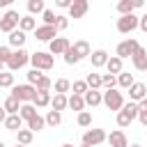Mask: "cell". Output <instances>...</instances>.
Segmentation results:
<instances>
[{
  "label": "cell",
  "instance_id": "obj_1",
  "mask_svg": "<svg viewBox=\"0 0 147 147\" xmlns=\"http://www.w3.org/2000/svg\"><path fill=\"white\" fill-rule=\"evenodd\" d=\"M30 62L34 69H41V71H51L53 69V53H46V51H37L30 55Z\"/></svg>",
  "mask_w": 147,
  "mask_h": 147
},
{
  "label": "cell",
  "instance_id": "obj_2",
  "mask_svg": "<svg viewBox=\"0 0 147 147\" xmlns=\"http://www.w3.org/2000/svg\"><path fill=\"white\" fill-rule=\"evenodd\" d=\"M34 94H37V87H34L32 83H25V85H11V96H16L21 103L32 101Z\"/></svg>",
  "mask_w": 147,
  "mask_h": 147
},
{
  "label": "cell",
  "instance_id": "obj_3",
  "mask_svg": "<svg viewBox=\"0 0 147 147\" xmlns=\"http://www.w3.org/2000/svg\"><path fill=\"white\" fill-rule=\"evenodd\" d=\"M30 62V53L25 51V48H16L14 53H11V57L7 60V69L9 71H18L21 67H25Z\"/></svg>",
  "mask_w": 147,
  "mask_h": 147
},
{
  "label": "cell",
  "instance_id": "obj_4",
  "mask_svg": "<svg viewBox=\"0 0 147 147\" xmlns=\"http://www.w3.org/2000/svg\"><path fill=\"white\" fill-rule=\"evenodd\" d=\"M103 103H106L108 110H122L124 96H122V92H117L115 87H108V90L103 92Z\"/></svg>",
  "mask_w": 147,
  "mask_h": 147
},
{
  "label": "cell",
  "instance_id": "obj_5",
  "mask_svg": "<svg viewBox=\"0 0 147 147\" xmlns=\"http://www.w3.org/2000/svg\"><path fill=\"white\" fill-rule=\"evenodd\" d=\"M138 23H140V16H136L133 11H131V14H122V16L117 18V30H119L122 34H129V32H133V30L138 28Z\"/></svg>",
  "mask_w": 147,
  "mask_h": 147
},
{
  "label": "cell",
  "instance_id": "obj_6",
  "mask_svg": "<svg viewBox=\"0 0 147 147\" xmlns=\"http://www.w3.org/2000/svg\"><path fill=\"white\" fill-rule=\"evenodd\" d=\"M18 21H21V16H18V11H14V9H9V11H5V16L0 18V30L9 34L11 30H16V28H18Z\"/></svg>",
  "mask_w": 147,
  "mask_h": 147
},
{
  "label": "cell",
  "instance_id": "obj_7",
  "mask_svg": "<svg viewBox=\"0 0 147 147\" xmlns=\"http://www.w3.org/2000/svg\"><path fill=\"white\" fill-rule=\"evenodd\" d=\"M106 138H108V136H106V131H103V129H87V131L83 133V142H85V145H90V147L101 145Z\"/></svg>",
  "mask_w": 147,
  "mask_h": 147
},
{
  "label": "cell",
  "instance_id": "obj_8",
  "mask_svg": "<svg viewBox=\"0 0 147 147\" xmlns=\"http://www.w3.org/2000/svg\"><path fill=\"white\" fill-rule=\"evenodd\" d=\"M138 48H140V44H138L136 39H124V41H119V44H117V51H115V53L124 60V57H131Z\"/></svg>",
  "mask_w": 147,
  "mask_h": 147
},
{
  "label": "cell",
  "instance_id": "obj_9",
  "mask_svg": "<svg viewBox=\"0 0 147 147\" xmlns=\"http://www.w3.org/2000/svg\"><path fill=\"white\" fill-rule=\"evenodd\" d=\"M69 46H71V44H69L67 37H55V39L48 41V53H53V55H64V51H67Z\"/></svg>",
  "mask_w": 147,
  "mask_h": 147
},
{
  "label": "cell",
  "instance_id": "obj_10",
  "mask_svg": "<svg viewBox=\"0 0 147 147\" xmlns=\"http://www.w3.org/2000/svg\"><path fill=\"white\" fill-rule=\"evenodd\" d=\"M34 37L39 39V41H51V39H55L57 37V28L55 25H41V28H34Z\"/></svg>",
  "mask_w": 147,
  "mask_h": 147
},
{
  "label": "cell",
  "instance_id": "obj_11",
  "mask_svg": "<svg viewBox=\"0 0 147 147\" xmlns=\"http://www.w3.org/2000/svg\"><path fill=\"white\" fill-rule=\"evenodd\" d=\"M131 60H133V67H136L138 71H147V51H145L142 46L131 55Z\"/></svg>",
  "mask_w": 147,
  "mask_h": 147
},
{
  "label": "cell",
  "instance_id": "obj_12",
  "mask_svg": "<svg viewBox=\"0 0 147 147\" xmlns=\"http://www.w3.org/2000/svg\"><path fill=\"white\" fill-rule=\"evenodd\" d=\"M106 140L110 142V147H129V140H126V136H124V131H122V129L110 131V136H108Z\"/></svg>",
  "mask_w": 147,
  "mask_h": 147
},
{
  "label": "cell",
  "instance_id": "obj_13",
  "mask_svg": "<svg viewBox=\"0 0 147 147\" xmlns=\"http://www.w3.org/2000/svg\"><path fill=\"white\" fill-rule=\"evenodd\" d=\"M108 57H110V55H108L103 48H99V51H92V53H90V60H92V67H94V69H101V67H106Z\"/></svg>",
  "mask_w": 147,
  "mask_h": 147
},
{
  "label": "cell",
  "instance_id": "obj_14",
  "mask_svg": "<svg viewBox=\"0 0 147 147\" xmlns=\"http://www.w3.org/2000/svg\"><path fill=\"white\" fill-rule=\"evenodd\" d=\"M129 96H131V101L145 99V96H147V85H145V83H133V85L129 87Z\"/></svg>",
  "mask_w": 147,
  "mask_h": 147
},
{
  "label": "cell",
  "instance_id": "obj_15",
  "mask_svg": "<svg viewBox=\"0 0 147 147\" xmlns=\"http://www.w3.org/2000/svg\"><path fill=\"white\" fill-rule=\"evenodd\" d=\"M83 96H85V106H92V108H94V106L103 103V94H101L99 90H94V87H90Z\"/></svg>",
  "mask_w": 147,
  "mask_h": 147
},
{
  "label": "cell",
  "instance_id": "obj_16",
  "mask_svg": "<svg viewBox=\"0 0 147 147\" xmlns=\"http://www.w3.org/2000/svg\"><path fill=\"white\" fill-rule=\"evenodd\" d=\"M7 39H9V46L23 48V44H25V39H28V37H25V32H23L21 28H16V30H11V32H9V37H7Z\"/></svg>",
  "mask_w": 147,
  "mask_h": 147
},
{
  "label": "cell",
  "instance_id": "obj_17",
  "mask_svg": "<svg viewBox=\"0 0 147 147\" xmlns=\"http://www.w3.org/2000/svg\"><path fill=\"white\" fill-rule=\"evenodd\" d=\"M71 48L76 51L78 60H83V57H90V53H92V48H90V44H87L85 39H78V41H74V44H71Z\"/></svg>",
  "mask_w": 147,
  "mask_h": 147
},
{
  "label": "cell",
  "instance_id": "obj_18",
  "mask_svg": "<svg viewBox=\"0 0 147 147\" xmlns=\"http://www.w3.org/2000/svg\"><path fill=\"white\" fill-rule=\"evenodd\" d=\"M51 92L48 90H37V94H34V99H32V103L37 106V108H46V106H51Z\"/></svg>",
  "mask_w": 147,
  "mask_h": 147
},
{
  "label": "cell",
  "instance_id": "obj_19",
  "mask_svg": "<svg viewBox=\"0 0 147 147\" xmlns=\"http://www.w3.org/2000/svg\"><path fill=\"white\" fill-rule=\"evenodd\" d=\"M87 9H90L87 2H71V7H69V16H71V18H83V16L87 14Z\"/></svg>",
  "mask_w": 147,
  "mask_h": 147
},
{
  "label": "cell",
  "instance_id": "obj_20",
  "mask_svg": "<svg viewBox=\"0 0 147 147\" xmlns=\"http://www.w3.org/2000/svg\"><path fill=\"white\" fill-rule=\"evenodd\" d=\"M67 106H69V99H67V94H62V92H55V96L51 99V108H53V110H60V113H62V110H64Z\"/></svg>",
  "mask_w": 147,
  "mask_h": 147
},
{
  "label": "cell",
  "instance_id": "obj_21",
  "mask_svg": "<svg viewBox=\"0 0 147 147\" xmlns=\"http://www.w3.org/2000/svg\"><path fill=\"white\" fill-rule=\"evenodd\" d=\"M23 117L18 115V113H14V115H7V119H5V126L9 129V131H18L21 126H23Z\"/></svg>",
  "mask_w": 147,
  "mask_h": 147
},
{
  "label": "cell",
  "instance_id": "obj_22",
  "mask_svg": "<svg viewBox=\"0 0 147 147\" xmlns=\"http://www.w3.org/2000/svg\"><path fill=\"white\" fill-rule=\"evenodd\" d=\"M106 69H108V74H119L122 71V57L119 55H113V57H108V62H106Z\"/></svg>",
  "mask_w": 147,
  "mask_h": 147
},
{
  "label": "cell",
  "instance_id": "obj_23",
  "mask_svg": "<svg viewBox=\"0 0 147 147\" xmlns=\"http://www.w3.org/2000/svg\"><path fill=\"white\" fill-rule=\"evenodd\" d=\"M18 115H21V117L28 122L30 117H34V115H37V106H34L32 101H28V103H21V110H18Z\"/></svg>",
  "mask_w": 147,
  "mask_h": 147
},
{
  "label": "cell",
  "instance_id": "obj_24",
  "mask_svg": "<svg viewBox=\"0 0 147 147\" xmlns=\"http://www.w3.org/2000/svg\"><path fill=\"white\" fill-rule=\"evenodd\" d=\"M44 126H46V117H41L39 113H37L34 117H30V119H28V129H30V131H34V133H37V131H41Z\"/></svg>",
  "mask_w": 147,
  "mask_h": 147
},
{
  "label": "cell",
  "instance_id": "obj_25",
  "mask_svg": "<svg viewBox=\"0 0 147 147\" xmlns=\"http://www.w3.org/2000/svg\"><path fill=\"white\" fill-rule=\"evenodd\" d=\"M2 106H5V110H7L9 115H14V113H18V110H21V101H18L16 96H11V94L5 99V103H2Z\"/></svg>",
  "mask_w": 147,
  "mask_h": 147
},
{
  "label": "cell",
  "instance_id": "obj_26",
  "mask_svg": "<svg viewBox=\"0 0 147 147\" xmlns=\"http://www.w3.org/2000/svg\"><path fill=\"white\" fill-rule=\"evenodd\" d=\"M32 138H34V131H30V129H18L16 131V142H21V145H30Z\"/></svg>",
  "mask_w": 147,
  "mask_h": 147
},
{
  "label": "cell",
  "instance_id": "obj_27",
  "mask_svg": "<svg viewBox=\"0 0 147 147\" xmlns=\"http://www.w3.org/2000/svg\"><path fill=\"white\" fill-rule=\"evenodd\" d=\"M69 108L80 113V110L85 108V96H83V94H71V96H69Z\"/></svg>",
  "mask_w": 147,
  "mask_h": 147
},
{
  "label": "cell",
  "instance_id": "obj_28",
  "mask_svg": "<svg viewBox=\"0 0 147 147\" xmlns=\"http://www.w3.org/2000/svg\"><path fill=\"white\" fill-rule=\"evenodd\" d=\"M18 28H21L23 32H30V30H34V28H37V21L32 18V14H30V16H21Z\"/></svg>",
  "mask_w": 147,
  "mask_h": 147
},
{
  "label": "cell",
  "instance_id": "obj_29",
  "mask_svg": "<svg viewBox=\"0 0 147 147\" xmlns=\"http://www.w3.org/2000/svg\"><path fill=\"white\" fill-rule=\"evenodd\" d=\"M117 83H119V87H126V90H129L136 80H133V74H129V71H119V74H117Z\"/></svg>",
  "mask_w": 147,
  "mask_h": 147
},
{
  "label": "cell",
  "instance_id": "obj_30",
  "mask_svg": "<svg viewBox=\"0 0 147 147\" xmlns=\"http://www.w3.org/2000/svg\"><path fill=\"white\" fill-rule=\"evenodd\" d=\"M138 119L142 126H147V96L138 101Z\"/></svg>",
  "mask_w": 147,
  "mask_h": 147
},
{
  "label": "cell",
  "instance_id": "obj_31",
  "mask_svg": "<svg viewBox=\"0 0 147 147\" xmlns=\"http://www.w3.org/2000/svg\"><path fill=\"white\" fill-rule=\"evenodd\" d=\"M62 122V113L60 110H48V115H46V124L48 126H57Z\"/></svg>",
  "mask_w": 147,
  "mask_h": 147
},
{
  "label": "cell",
  "instance_id": "obj_32",
  "mask_svg": "<svg viewBox=\"0 0 147 147\" xmlns=\"http://www.w3.org/2000/svg\"><path fill=\"white\" fill-rule=\"evenodd\" d=\"M133 9H136L133 0H119V2H117V11H119V16H122V14H131Z\"/></svg>",
  "mask_w": 147,
  "mask_h": 147
},
{
  "label": "cell",
  "instance_id": "obj_33",
  "mask_svg": "<svg viewBox=\"0 0 147 147\" xmlns=\"http://www.w3.org/2000/svg\"><path fill=\"white\" fill-rule=\"evenodd\" d=\"M46 7H44V0H28V11L34 16V14H41Z\"/></svg>",
  "mask_w": 147,
  "mask_h": 147
},
{
  "label": "cell",
  "instance_id": "obj_34",
  "mask_svg": "<svg viewBox=\"0 0 147 147\" xmlns=\"http://www.w3.org/2000/svg\"><path fill=\"white\" fill-rule=\"evenodd\" d=\"M131 122H133V117H131L129 113H124V110H117V126L126 129V126H129Z\"/></svg>",
  "mask_w": 147,
  "mask_h": 147
},
{
  "label": "cell",
  "instance_id": "obj_35",
  "mask_svg": "<svg viewBox=\"0 0 147 147\" xmlns=\"http://www.w3.org/2000/svg\"><path fill=\"white\" fill-rule=\"evenodd\" d=\"M14 85V74L11 71H0V87H11Z\"/></svg>",
  "mask_w": 147,
  "mask_h": 147
},
{
  "label": "cell",
  "instance_id": "obj_36",
  "mask_svg": "<svg viewBox=\"0 0 147 147\" xmlns=\"http://www.w3.org/2000/svg\"><path fill=\"white\" fill-rule=\"evenodd\" d=\"M115 83H117V76L115 74H103L101 76V87H115Z\"/></svg>",
  "mask_w": 147,
  "mask_h": 147
},
{
  "label": "cell",
  "instance_id": "obj_37",
  "mask_svg": "<svg viewBox=\"0 0 147 147\" xmlns=\"http://www.w3.org/2000/svg\"><path fill=\"white\" fill-rule=\"evenodd\" d=\"M71 90H74V94H85L90 90V85H87V80H74Z\"/></svg>",
  "mask_w": 147,
  "mask_h": 147
},
{
  "label": "cell",
  "instance_id": "obj_38",
  "mask_svg": "<svg viewBox=\"0 0 147 147\" xmlns=\"http://www.w3.org/2000/svg\"><path fill=\"white\" fill-rule=\"evenodd\" d=\"M85 80H87V85H90V87H94V90H99V87H101V74H87V78H85Z\"/></svg>",
  "mask_w": 147,
  "mask_h": 147
},
{
  "label": "cell",
  "instance_id": "obj_39",
  "mask_svg": "<svg viewBox=\"0 0 147 147\" xmlns=\"http://www.w3.org/2000/svg\"><path fill=\"white\" fill-rule=\"evenodd\" d=\"M69 90H71V83H69L67 78H57V80H55V92H62V94H64V92H69Z\"/></svg>",
  "mask_w": 147,
  "mask_h": 147
},
{
  "label": "cell",
  "instance_id": "obj_40",
  "mask_svg": "<svg viewBox=\"0 0 147 147\" xmlns=\"http://www.w3.org/2000/svg\"><path fill=\"white\" fill-rule=\"evenodd\" d=\"M41 18H44L46 25H55V21H57L55 11H51V9H44V11H41Z\"/></svg>",
  "mask_w": 147,
  "mask_h": 147
},
{
  "label": "cell",
  "instance_id": "obj_41",
  "mask_svg": "<svg viewBox=\"0 0 147 147\" xmlns=\"http://www.w3.org/2000/svg\"><path fill=\"white\" fill-rule=\"evenodd\" d=\"M64 62H67V64H76V62H80V60H78V55H76V51H74L71 46L64 51Z\"/></svg>",
  "mask_w": 147,
  "mask_h": 147
},
{
  "label": "cell",
  "instance_id": "obj_42",
  "mask_svg": "<svg viewBox=\"0 0 147 147\" xmlns=\"http://www.w3.org/2000/svg\"><path fill=\"white\" fill-rule=\"evenodd\" d=\"M51 85H53V80H51L46 74H44V76H41V78L34 83V87H37V90H51Z\"/></svg>",
  "mask_w": 147,
  "mask_h": 147
},
{
  "label": "cell",
  "instance_id": "obj_43",
  "mask_svg": "<svg viewBox=\"0 0 147 147\" xmlns=\"http://www.w3.org/2000/svg\"><path fill=\"white\" fill-rule=\"evenodd\" d=\"M78 124H80V126H90V124H92V115H90L87 110H80V113H78Z\"/></svg>",
  "mask_w": 147,
  "mask_h": 147
},
{
  "label": "cell",
  "instance_id": "obj_44",
  "mask_svg": "<svg viewBox=\"0 0 147 147\" xmlns=\"http://www.w3.org/2000/svg\"><path fill=\"white\" fill-rule=\"evenodd\" d=\"M41 76H44V74H41V69H34V67H32V69L28 71V83H32V85H34Z\"/></svg>",
  "mask_w": 147,
  "mask_h": 147
},
{
  "label": "cell",
  "instance_id": "obj_45",
  "mask_svg": "<svg viewBox=\"0 0 147 147\" xmlns=\"http://www.w3.org/2000/svg\"><path fill=\"white\" fill-rule=\"evenodd\" d=\"M11 53H14V51H11L9 46H0V60H2L5 64H7V60L11 57Z\"/></svg>",
  "mask_w": 147,
  "mask_h": 147
},
{
  "label": "cell",
  "instance_id": "obj_46",
  "mask_svg": "<svg viewBox=\"0 0 147 147\" xmlns=\"http://www.w3.org/2000/svg\"><path fill=\"white\" fill-rule=\"evenodd\" d=\"M67 25H69V21H67L64 16H57V21H55V28H57V30H67Z\"/></svg>",
  "mask_w": 147,
  "mask_h": 147
},
{
  "label": "cell",
  "instance_id": "obj_47",
  "mask_svg": "<svg viewBox=\"0 0 147 147\" xmlns=\"http://www.w3.org/2000/svg\"><path fill=\"white\" fill-rule=\"evenodd\" d=\"M71 2H74V0H55V5H57V7H62V9H69V7H71Z\"/></svg>",
  "mask_w": 147,
  "mask_h": 147
},
{
  "label": "cell",
  "instance_id": "obj_48",
  "mask_svg": "<svg viewBox=\"0 0 147 147\" xmlns=\"http://www.w3.org/2000/svg\"><path fill=\"white\" fill-rule=\"evenodd\" d=\"M138 28L147 32V14H145V16H140V23H138Z\"/></svg>",
  "mask_w": 147,
  "mask_h": 147
},
{
  "label": "cell",
  "instance_id": "obj_49",
  "mask_svg": "<svg viewBox=\"0 0 147 147\" xmlns=\"http://www.w3.org/2000/svg\"><path fill=\"white\" fill-rule=\"evenodd\" d=\"M7 115H9V113L5 110V106H0V122H2V124H5V119H7Z\"/></svg>",
  "mask_w": 147,
  "mask_h": 147
},
{
  "label": "cell",
  "instance_id": "obj_50",
  "mask_svg": "<svg viewBox=\"0 0 147 147\" xmlns=\"http://www.w3.org/2000/svg\"><path fill=\"white\" fill-rule=\"evenodd\" d=\"M11 2H14V0H0V7H9Z\"/></svg>",
  "mask_w": 147,
  "mask_h": 147
},
{
  "label": "cell",
  "instance_id": "obj_51",
  "mask_svg": "<svg viewBox=\"0 0 147 147\" xmlns=\"http://www.w3.org/2000/svg\"><path fill=\"white\" fill-rule=\"evenodd\" d=\"M133 5H136V9H138V7H142V5H145V0H133Z\"/></svg>",
  "mask_w": 147,
  "mask_h": 147
},
{
  "label": "cell",
  "instance_id": "obj_52",
  "mask_svg": "<svg viewBox=\"0 0 147 147\" xmlns=\"http://www.w3.org/2000/svg\"><path fill=\"white\" fill-rule=\"evenodd\" d=\"M2 67H5V62H2V60H0V71H2Z\"/></svg>",
  "mask_w": 147,
  "mask_h": 147
},
{
  "label": "cell",
  "instance_id": "obj_53",
  "mask_svg": "<svg viewBox=\"0 0 147 147\" xmlns=\"http://www.w3.org/2000/svg\"><path fill=\"white\" fill-rule=\"evenodd\" d=\"M16 147H28V145H21V142H16Z\"/></svg>",
  "mask_w": 147,
  "mask_h": 147
},
{
  "label": "cell",
  "instance_id": "obj_54",
  "mask_svg": "<svg viewBox=\"0 0 147 147\" xmlns=\"http://www.w3.org/2000/svg\"><path fill=\"white\" fill-rule=\"evenodd\" d=\"M62 147H74V145H69V142H64V145H62Z\"/></svg>",
  "mask_w": 147,
  "mask_h": 147
},
{
  "label": "cell",
  "instance_id": "obj_55",
  "mask_svg": "<svg viewBox=\"0 0 147 147\" xmlns=\"http://www.w3.org/2000/svg\"><path fill=\"white\" fill-rule=\"evenodd\" d=\"M74 2H87V0H74Z\"/></svg>",
  "mask_w": 147,
  "mask_h": 147
},
{
  "label": "cell",
  "instance_id": "obj_56",
  "mask_svg": "<svg viewBox=\"0 0 147 147\" xmlns=\"http://www.w3.org/2000/svg\"><path fill=\"white\" fill-rule=\"evenodd\" d=\"M129 147H142V145H129Z\"/></svg>",
  "mask_w": 147,
  "mask_h": 147
},
{
  "label": "cell",
  "instance_id": "obj_57",
  "mask_svg": "<svg viewBox=\"0 0 147 147\" xmlns=\"http://www.w3.org/2000/svg\"><path fill=\"white\" fill-rule=\"evenodd\" d=\"M0 147H5V142H2V140H0Z\"/></svg>",
  "mask_w": 147,
  "mask_h": 147
},
{
  "label": "cell",
  "instance_id": "obj_58",
  "mask_svg": "<svg viewBox=\"0 0 147 147\" xmlns=\"http://www.w3.org/2000/svg\"><path fill=\"white\" fill-rule=\"evenodd\" d=\"M80 147H90V145H85V142H83V145H80Z\"/></svg>",
  "mask_w": 147,
  "mask_h": 147
}]
</instances>
